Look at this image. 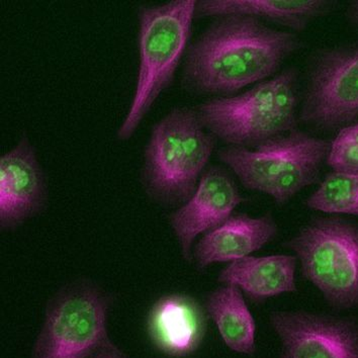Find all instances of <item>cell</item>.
Here are the masks:
<instances>
[{
  "instance_id": "14",
  "label": "cell",
  "mask_w": 358,
  "mask_h": 358,
  "mask_svg": "<svg viewBox=\"0 0 358 358\" xmlns=\"http://www.w3.org/2000/svg\"><path fill=\"white\" fill-rule=\"evenodd\" d=\"M296 258L291 255L247 256L231 262L219 278L262 301L296 289Z\"/></svg>"
},
{
  "instance_id": "3",
  "label": "cell",
  "mask_w": 358,
  "mask_h": 358,
  "mask_svg": "<svg viewBox=\"0 0 358 358\" xmlns=\"http://www.w3.org/2000/svg\"><path fill=\"white\" fill-rule=\"evenodd\" d=\"M214 148L215 137L196 110L176 108L165 115L145 150L142 179L149 196L163 205L189 201Z\"/></svg>"
},
{
  "instance_id": "5",
  "label": "cell",
  "mask_w": 358,
  "mask_h": 358,
  "mask_svg": "<svg viewBox=\"0 0 358 358\" xmlns=\"http://www.w3.org/2000/svg\"><path fill=\"white\" fill-rule=\"evenodd\" d=\"M329 149L325 140L294 132L259 145L255 150L227 147L217 156L244 187L268 194L283 205L316 180Z\"/></svg>"
},
{
  "instance_id": "4",
  "label": "cell",
  "mask_w": 358,
  "mask_h": 358,
  "mask_svg": "<svg viewBox=\"0 0 358 358\" xmlns=\"http://www.w3.org/2000/svg\"><path fill=\"white\" fill-rule=\"evenodd\" d=\"M296 81V71L285 70L245 94L210 99L196 110L215 138L231 146H259L294 127Z\"/></svg>"
},
{
  "instance_id": "20",
  "label": "cell",
  "mask_w": 358,
  "mask_h": 358,
  "mask_svg": "<svg viewBox=\"0 0 358 358\" xmlns=\"http://www.w3.org/2000/svg\"><path fill=\"white\" fill-rule=\"evenodd\" d=\"M349 19L358 24V1L351 3L348 10Z\"/></svg>"
},
{
  "instance_id": "11",
  "label": "cell",
  "mask_w": 358,
  "mask_h": 358,
  "mask_svg": "<svg viewBox=\"0 0 358 358\" xmlns=\"http://www.w3.org/2000/svg\"><path fill=\"white\" fill-rule=\"evenodd\" d=\"M242 201L225 170L220 167L207 170L189 201L170 216V225L182 255L189 259L196 238L225 223Z\"/></svg>"
},
{
  "instance_id": "16",
  "label": "cell",
  "mask_w": 358,
  "mask_h": 358,
  "mask_svg": "<svg viewBox=\"0 0 358 358\" xmlns=\"http://www.w3.org/2000/svg\"><path fill=\"white\" fill-rule=\"evenodd\" d=\"M206 308L222 339L231 350L242 355L255 351V321L239 287L233 285L208 294Z\"/></svg>"
},
{
  "instance_id": "19",
  "label": "cell",
  "mask_w": 358,
  "mask_h": 358,
  "mask_svg": "<svg viewBox=\"0 0 358 358\" xmlns=\"http://www.w3.org/2000/svg\"><path fill=\"white\" fill-rule=\"evenodd\" d=\"M88 358H131L129 357L122 349L117 348L113 341L108 342V344L95 351L92 357Z\"/></svg>"
},
{
  "instance_id": "8",
  "label": "cell",
  "mask_w": 358,
  "mask_h": 358,
  "mask_svg": "<svg viewBox=\"0 0 358 358\" xmlns=\"http://www.w3.org/2000/svg\"><path fill=\"white\" fill-rule=\"evenodd\" d=\"M358 115V48L328 53L313 72L302 117L332 126Z\"/></svg>"
},
{
  "instance_id": "9",
  "label": "cell",
  "mask_w": 358,
  "mask_h": 358,
  "mask_svg": "<svg viewBox=\"0 0 358 358\" xmlns=\"http://www.w3.org/2000/svg\"><path fill=\"white\" fill-rule=\"evenodd\" d=\"M280 358H358V326L349 321L305 313L271 316Z\"/></svg>"
},
{
  "instance_id": "12",
  "label": "cell",
  "mask_w": 358,
  "mask_h": 358,
  "mask_svg": "<svg viewBox=\"0 0 358 358\" xmlns=\"http://www.w3.org/2000/svg\"><path fill=\"white\" fill-rule=\"evenodd\" d=\"M205 313L185 294L162 296L147 317V333L154 348L169 357H189L198 350L206 333Z\"/></svg>"
},
{
  "instance_id": "17",
  "label": "cell",
  "mask_w": 358,
  "mask_h": 358,
  "mask_svg": "<svg viewBox=\"0 0 358 358\" xmlns=\"http://www.w3.org/2000/svg\"><path fill=\"white\" fill-rule=\"evenodd\" d=\"M307 205L328 214L358 216V173L334 171L308 199Z\"/></svg>"
},
{
  "instance_id": "2",
  "label": "cell",
  "mask_w": 358,
  "mask_h": 358,
  "mask_svg": "<svg viewBox=\"0 0 358 358\" xmlns=\"http://www.w3.org/2000/svg\"><path fill=\"white\" fill-rule=\"evenodd\" d=\"M196 0L145 6L139 11V70L135 92L117 136L128 141L173 80L187 46Z\"/></svg>"
},
{
  "instance_id": "6",
  "label": "cell",
  "mask_w": 358,
  "mask_h": 358,
  "mask_svg": "<svg viewBox=\"0 0 358 358\" xmlns=\"http://www.w3.org/2000/svg\"><path fill=\"white\" fill-rule=\"evenodd\" d=\"M108 299L99 287L68 285L48 305L31 358H88L112 341L108 331Z\"/></svg>"
},
{
  "instance_id": "18",
  "label": "cell",
  "mask_w": 358,
  "mask_h": 358,
  "mask_svg": "<svg viewBox=\"0 0 358 358\" xmlns=\"http://www.w3.org/2000/svg\"><path fill=\"white\" fill-rule=\"evenodd\" d=\"M327 157L334 171L358 173V123L340 131Z\"/></svg>"
},
{
  "instance_id": "1",
  "label": "cell",
  "mask_w": 358,
  "mask_h": 358,
  "mask_svg": "<svg viewBox=\"0 0 358 358\" xmlns=\"http://www.w3.org/2000/svg\"><path fill=\"white\" fill-rule=\"evenodd\" d=\"M296 37L248 17H225L190 48L185 79L199 92L229 94L273 76Z\"/></svg>"
},
{
  "instance_id": "10",
  "label": "cell",
  "mask_w": 358,
  "mask_h": 358,
  "mask_svg": "<svg viewBox=\"0 0 358 358\" xmlns=\"http://www.w3.org/2000/svg\"><path fill=\"white\" fill-rule=\"evenodd\" d=\"M44 171L28 138L0 157V226L13 230L44 208Z\"/></svg>"
},
{
  "instance_id": "7",
  "label": "cell",
  "mask_w": 358,
  "mask_h": 358,
  "mask_svg": "<svg viewBox=\"0 0 358 358\" xmlns=\"http://www.w3.org/2000/svg\"><path fill=\"white\" fill-rule=\"evenodd\" d=\"M306 278L338 308L358 306V227L322 220L292 242Z\"/></svg>"
},
{
  "instance_id": "15",
  "label": "cell",
  "mask_w": 358,
  "mask_h": 358,
  "mask_svg": "<svg viewBox=\"0 0 358 358\" xmlns=\"http://www.w3.org/2000/svg\"><path fill=\"white\" fill-rule=\"evenodd\" d=\"M322 0H206L196 10L205 17H248L278 22L292 29H303L327 8Z\"/></svg>"
},
{
  "instance_id": "13",
  "label": "cell",
  "mask_w": 358,
  "mask_h": 358,
  "mask_svg": "<svg viewBox=\"0 0 358 358\" xmlns=\"http://www.w3.org/2000/svg\"><path fill=\"white\" fill-rule=\"evenodd\" d=\"M276 225L269 217H231L201 238L194 250L201 268L221 262H234L262 248L273 239Z\"/></svg>"
}]
</instances>
